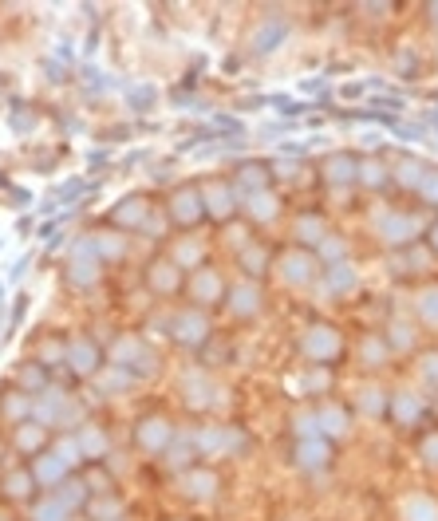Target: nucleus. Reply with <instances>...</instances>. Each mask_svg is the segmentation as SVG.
Returning <instances> with one entry per match:
<instances>
[{
	"mask_svg": "<svg viewBox=\"0 0 438 521\" xmlns=\"http://www.w3.org/2000/svg\"><path fill=\"white\" fill-rule=\"evenodd\" d=\"M376 229L387 245H407V241H415V233L423 229V221L411 218V213H383V218L376 221Z\"/></svg>",
	"mask_w": 438,
	"mask_h": 521,
	"instance_id": "1",
	"label": "nucleus"
},
{
	"mask_svg": "<svg viewBox=\"0 0 438 521\" xmlns=\"http://www.w3.org/2000/svg\"><path fill=\"white\" fill-rule=\"evenodd\" d=\"M170 213L178 225H198L205 218V198L198 186H182L178 194L170 198Z\"/></svg>",
	"mask_w": 438,
	"mask_h": 521,
	"instance_id": "2",
	"label": "nucleus"
},
{
	"mask_svg": "<svg viewBox=\"0 0 438 521\" xmlns=\"http://www.w3.org/2000/svg\"><path fill=\"white\" fill-rule=\"evenodd\" d=\"M300 347H304V356L316 363H328L332 356H340V336L328 328V324H316V328H308V336L300 340Z\"/></svg>",
	"mask_w": 438,
	"mask_h": 521,
	"instance_id": "3",
	"label": "nucleus"
},
{
	"mask_svg": "<svg viewBox=\"0 0 438 521\" xmlns=\"http://www.w3.org/2000/svg\"><path fill=\"white\" fill-rule=\"evenodd\" d=\"M288 40V20H281V16H268V20H261L257 28H253V51L257 56H273L277 47Z\"/></svg>",
	"mask_w": 438,
	"mask_h": 521,
	"instance_id": "4",
	"label": "nucleus"
},
{
	"mask_svg": "<svg viewBox=\"0 0 438 521\" xmlns=\"http://www.w3.org/2000/svg\"><path fill=\"white\" fill-rule=\"evenodd\" d=\"M277 273H281V281L284 284H308L312 281V273H316V257L308 249H292V253H284L281 257V265H277Z\"/></svg>",
	"mask_w": 438,
	"mask_h": 521,
	"instance_id": "5",
	"label": "nucleus"
},
{
	"mask_svg": "<svg viewBox=\"0 0 438 521\" xmlns=\"http://www.w3.org/2000/svg\"><path fill=\"white\" fill-rule=\"evenodd\" d=\"M139 442H142V450H150V454H158V450H170V442H174L170 419H162V415L142 419V423H139Z\"/></svg>",
	"mask_w": 438,
	"mask_h": 521,
	"instance_id": "6",
	"label": "nucleus"
},
{
	"mask_svg": "<svg viewBox=\"0 0 438 521\" xmlns=\"http://www.w3.org/2000/svg\"><path fill=\"white\" fill-rule=\"evenodd\" d=\"M320 170H324V182L332 186H347V182H356L360 178V162L351 154H328L320 162Z\"/></svg>",
	"mask_w": 438,
	"mask_h": 521,
	"instance_id": "7",
	"label": "nucleus"
},
{
	"mask_svg": "<svg viewBox=\"0 0 438 521\" xmlns=\"http://www.w3.org/2000/svg\"><path fill=\"white\" fill-rule=\"evenodd\" d=\"M115 363H119V367H139V371H150V367H154V363H150V351H146V347H142V340H135V336H126V340H119V344H115Z\"/></svg>",
	"mask_w": 438,
	"mask_h": 521,
	"instance_id": "8",
	"label": "nucleus"
},
{
	"mask_svg": "<svg viewBox=\"0 0 438 521\" xmlns=\"http://www.w3.org/2000/svg\"><path fill=\"white\" fill-rule=\"evenodd\" d=\"M205 332H209V324H205L202 312H182L178 320H174V340L178 344H205Z\"/></svg>",
	"mask_w": 438,
	"mask_h": 521,
	"instance_id": "9",
	"label": "nucleus"
},
{
	"mask_svg": "<svg viewBox=\"0 0 438 521\" xmlns=\"http://www.w3.org/2000/svg\"><path fill=\"white\" fill-rule=\"evenodd\" d=\"M67 363L76 367L79 375H91L95 367H99V347H95V340H87V336L71 340L67 344Z\"/></svg>",
	"mask_w": 438,
	"mask_h": 521,
	"instance_id": "10",
	"label": "nucleus"
},
{
	"mask_svg": "<svg viewBox=\"0 0 438 521\" xmlns=\"http://www.w3.org/2000/svg\"><path fill=\"white\" fill-rule=\"evenodd\" d=\"M202 198H205V213H214L218 221H229V218H233V209H237L233 186H205Z\"/></svg>",
	"mask_w": 438,
	"mask_h": 521,
	"instance_id": "11",
	"label": "nucleus"
},
{
	"mask_svg": "<svg viewBox=\"0 0 438 521\" xmlns=\"http://www.w3.org/2000/svg\"><path fill=\"white\" fill-rule=\"evenodd\" d=\"M189 292H194V300H202V304H214V300H221L225 284H221V277L214 268H198L189 277Z\"/></svg>",
	"mask_w": 438,
	"mask_h": 521,
	"instance_id": "12",
	"label": "nucleus"
},
{
	"mask_svg": "<svg viewBox=\"0 0 438 521\" xmlns=\"http://www.w3.org/2000/svg\"><path fill=\"white\" fill-rule=\"evenodd\" d=\"M111 218L119 221V225H142V221L150 218V205H146L142 194H130V198H123V202L115 205V213H111Z\"/></svg>",
	"mask_w": 438,
	"mask_h": 521,
	"instance_id": "13",
	"label": "nucleus"
},
{
	"mask_svg": "<svg viewBox=\"0 0 438 521\" xmlns=\"http://www.w3.org/2000/svg\"><path fill=\"white\" fill-rule=\"evenodd\" d=\"M297 458H300V466H324L332 458V446H328V439H320V435H312V439H300V446H297Z\"/></svg>",
	"mask_w": 438,
	"mask_h": 521,
	"instance_id": "14",
	"label": "nucleus"
},
{
	"mask_svg": "<svg viewBox=\"0 0 438 521\" xmlns=\"http://www.w3.org/2000/svg\"><path fill=\"white\" fill-rule=\"evenodd\" d=\"M63 474H67V462H63L60 454H44L36 466H32V478H36V482H44V486H60Z\"/></svg>",
	"mask_w": 438,
	"mask_h": 521,
	"instance_id": "15",
	"label": "nucleus"
},
{
	"mask_svg": "<svg viewBox=\"0 0 438 521\" xmlns=\"http://www.w3.org/2000/svg\"><path fill=\"white\" fill-rule=\"evenodd\" d=\"M67 281L76 284V288L95 284V281H99V257H71V265H67Z\"/></svg>",
	"mask_w": 438,
	"mask_h": 521,
	"instance_id": "16",
	"label": "nucleus"
},
{
	"mask_svg": "<svg viewBox=\"0 0 438 521\" xmlns=\"http://www.w3.org/2000/svg\"><path fill=\"white\" fill-rule=\"evenodd\" d=\"M198 446L209 450V454H214V450L225 454V450H237V446H241V435H237V430H214V426H209V430L198 435Z\"/></svg>",
	"mask_w": 438,
	"mask_h": 521,
	"instance_id": "17",
	"label": "nucleus"
},
{
	"mask_svg": "<svg viewBox=\"0 0 438 521\" xmlns=\"http://www.w3.org/2000/svg\"><path fill=\"white\" fill-rule=\"evenodd\" d=\"M182 489L205 502V498H214V489H218V474L214 470H189L186 478H182Z\"/></svg>",
	"mask_w": 438,
	"mask_h": 521,
	"instance_id": "18",
	"label": "nucleus"
},
{
	"mask_svg": "<svg viewBox=\"0 0 438 521\" xmlns=\"http://www.w3.org/2000/svg\"><path fill=\"white\" fill-rule=\"evenodd\" d=\"M229 297H233L229 308H233L237 316H253L257 308H261V288H257V284H237Z\"/></svg>",
	"mask_w": 438,
	"mask_h": 521,
	"instance_id": "19",
	"label": "nucleus"
},
{
	"mask_svg": "<svg viewBox=\"0 0 438 521\" xmlns=\"http://www.w3.org/2000/svg\"><path fill=\"white\" fill-rule=\"evenodd\" d=\"M245 209H249V218H253V221H273V218H277V194L261 189V194L245 198Z\"/></svg>",
	"mask_w": 438,
	"mask_h": 521,
	"instance_id": "20",
	"label": "nucleus"
},
{
	"mask_svg": "<svg viewBox=\"0 0 438 521\" xmlns=\"http://www.w3.org/2000/svg\"><path fill=\"white\" fill-rule=\"evenodd\" d=\"M79 450H83V458H103L107 454V435L99 426H83L79 430Z\"/></svg>",
	"mask_w": 438,
	"mask_h": 521,
	"instance_id": "21",
	"label": "nucleus"
},
{
	"mask_svg": "<svg viewBox=\"0 0 438 521\" xmlns=\"http://www.w3.org/2000/svg\"><path fill=\"white\" fill-rule=\"evenodd\" d=\"M150 288H158V292H174V288H178V265H170V261H154V265H150Z\"/></svg>",
	"mask_w": 438,
	"mask_h": 521,
	"instance_id": "22",
	"label": "nucleus"
},
{
	"mask_svg": "<svg viewBox=\"0 0 438 521\" xmlns=\"http://www.w3.org/2000/svg\"><path fill=\"white\" fill-rule=\"evenodd\" d=\"M403 521H438V502H430V498H411L407 505H403Z\"/></svg>",
	"mask_w": 438,
	"mask_h": 521,
	"instance_id": "23",
	"label": "nucleus"
},
{
	"mask_svg": "<svg viewBox=\"0 0 438 521\" xmlns=\"http://www.w3.org/2000/svg\"><path fill=\"white\" fill-rule=\"evenodd\" d=\"M297 237H300V245H320L328 233H324V221L316 218V213H304L297 221Z\"/></svg>",
	"mask_w": 438,
	"mask_h": 521,
	"instance_id": "24",
	"label": "nucleus"
},
{
	"mask_svg": "<svg viewBox=\"0 0 438 521\" xmlns=\"http://www.w3.org/2000/svg\"><path fill=\"white\" fill-rule=\"evenodd\" d=\"M347 288H356V268L347 261H336L328 268V292H347Z\"/></svg>",
	"mask_w": 438,
	"mask_h": 521,
	"instance_id": "25",
	"label": "nucleus"
},
{
	"mask_svg": "<svg viewBox=\"0 0 438 521\" xmlns=\"http://www.w3.org/2000/svg\"><path fill=\"white\" fill-rule=\"evenodd\" d=\"M67 518H71V509L60 498H44V502H36V509H32V521H67Z\"/></svg>",
	"mask_w": 438,
	"mask_h": 521,
	"instance_id": "26",
	"label": "nucleus"
},
{
	"mask_svg": "<svg viewBox=\"0 0 438 521\" xmlns=\"http://www.w3.org/2000/svg\"><path fill=\"white\" fill-rule=\"evenodd\" d=\"M426 170H430V166H426L423 158H407V162L399 166V186L419 189V186H423V178H426Z\"/></svg>",
	"mask_w": 438,
	"mask_h": 521,
	"instance_id": "27",
	"label": "nucleus"
},
{
	"mask_svg": "<svg viewBox=\"0 0 438 521\" xmlns=\"http://www.w3.org/2000/svg\"><path fill=\"white\" fill-rule=\"evenodd\" d=\"M268 174V166H261V162H257V166H245V170H241V178H237V186L245 189V198H253V194H261V189H265V178Z\"/></svg>",
	"mask_w": 438,
	"mask_h": 521,
	"instance_id": "28",
	"label": "nucleus"
},
{
	"mask_svg": "<svg viewBox=\"0 0 438 521\" xmlns=\"http://www.w3.org/2000/svg\"><path fill=\"white\" fill-rule=\"evenodd\" d=\"M316 423H320L324 435H344L347 430V415L340 407H324V410H316Z\"/></svg>",
	"mask_w": 438,
	"mask_h": 521,
	"instance_id": "29",
	"label": "nucleus"
},
{
	"mask_svg": "<svg viewBox=\"0 0 438 521\" xmlns=\"http://www.w3.org/2000/svg\"><path fill=\"white\" fill-rule=\"evenodd\" d=\"M56 498H60L67 509H76V505L87 502V486H83L79 478H63V482H60V494H56Z\"/></svg>",
	"mask_w": 438,
	"mask_h": 521,
	"instance_id": "30",
	"label": "nucleus"
},
{
	"mask_svg": "<svg viewBox=\"0 0 438 521\" xmlns=\"http://www.w3.org/2000/svg\"><path fill=\"white\" fill-rule=\"evenodd\" d=\"M419 415H423V403H419V399H415L411 391L395 395V419H399L403 426H407V423H415Z\"/></svg>",
	"mask_w": 438,
	"mask_h": 521,
	"instance_id": "31",
	"label": "nucleus"
},
{
	"mask_svg": "<svg viewBox=\"0 0 438 521\" xmlns=\"http://www.w3.org/2000/svg\"><path fill=\"white\" fill-rule=\"evenodd\" d=\"M36 486V478H32V470H16L4 478V494L8 498H28V489Z\"/></svg>",
	"mask_w": 438,
	"mask_h": 521,
	"instance_id": "32",
	"label": "nucleus"
},
{
	"mask_svg": "<svg viewBox=\"0 0 438 521\" xmlns=\"http://www.w3.org/2000/svg\"><path fill=\"white\" fill-rule=\"evenodd\" d=\"M91 241H95V257H123L126 253V237L99 233V237H91Z\"/></svg>",
	"mask_w": 438,
	"mask_h": 521,
	"instance_id": "33",
	"label": "nucleus"
},
{
	"mask_svg": "<svg viewBox=\"0 0 438 521\" xmlns=\"http://www.w3.org/2000/svg\"><path fill=\"white\" fill-rule=\"evenodd\" d=\"M16 446H20V450H40V446H44V426L40 423H24L20 430H16Z\"/></svg>",
	"mask_w": 438,
	"mask_h": 521,
	"instance_id": "34",
	"label": "nucleus"
},
{
	"mask_svg": "<svg viewBox=\"0 0 438 521\" xmlns=\"http://www.w3.org/2000/svg\"><path fill=\"white\" fill-rule=\"evenodd\" d=\"M87 509H91L95 521H119V513H123V502H119V498H99V502H91Z\"/></svg>",
	"mask_w": 438,
	"mask_h": 521,
	"instance_id": "35",
	"label": "nucleus"
},
{
	"mask_svg": "<svg viewBox=\"0 0 438 521\" xmlns=\"http://www.w3.org/2000/svg\"><path fill=\"white\" fill-rule=\"evenodd\" d=\"M158 99V91L150 87V83H139V87H126V103L135 111H150V103Z\"/></svg>",
	"mask_w": 438,
	"mask_h": 521,
	"instance_id": "36",
	"label": "nucleus"
},
{
	"mask_svg": "<svg viewBox=\"0 0 438 521\" xmlns=\"http://www.w3.org/2000/svg\"><path fill=\"white\" fill-rule=\"evenodd\" d=\"M415 308H419V316H423L430 328H438V284H435V288H426L423 297H419V304H415Z\"/></svg>",
	"mask_w": 438,
	"mask_h": 521,
	"instance_id": "37",
	"label": "nucleus"
},
{
	"mask_svg": "<svg viewBox=\"0 0 438 521\" xmlns=\"http://www.w3.org/2000/svg\"><path fill=\"white\" fill-rule=\"evenodd\" d=\"M360 182H363V186H383V182H387V166L376 162V158L360 162Z\"/></svg>",
	"mask_w": 438,
	"mask_h": 521,
	"instance_id": "38",
	"label": "nucleus"
},
{
	"mask_svg": "<svg viewBox=\"0 0 438 521\" xmlns=\"http://www.w3.org/2000/svg\"><path fill=\"white\" fill-rule=\"evenodd\" d=\"M4 415H8V419H20V415H32V395H20L16 391L12 399H4Z\"/></svg>",
	"mask_w": 438,
	"mask_h": 521,
	"instance_id": "39",
	"label": "nucleus"
},
{
	"mask_svg": "<svg viewBox=\"0 0 438 521\" xmlns=\"http://www.w3.org/2000/svg\"><path fill=\"white\" fill-rule=\"evenodd\" d=\"M383 356H387V344H383L379 336H367V340H363V363H367V367H376Z\"/></svg>",
	"mask_w": 438,
	"mask_h": 521,
	"instance_id": "40",
	"label": "nucleus"
},
{
	"mask_svg": "<svg viewBox=\"0 0 438 521\" xmlns=\"http://www.w3.org/2000/svg\"><path fill=\"white\" fill-rule=\"evenodd\" d=\"M360 407L367 410V415H376V410H383L387 403H383V391H376V387H367L363 391V399H360Z\"/></svg>",
	"mask_w": 438,
	"mask_h": 521,
	"instance_id": "41",
	"label": "nucleus"
},
{
	"mask_svg": "<svg viewBox=\"0 0 438 521\" xmlns=\"http://www.w3.org/2000/svg\"><path fill=\"white\" fill-rule=\"evenodd\" d=\"M419 194H423L426 202H438V170H426L423 186H419Z\"/></svg>",
	"mask_w": 438,
	"mask_h": 521,
	"instance_id": "42",
	"label": "nucleus"
},
{
	"mask_svg": "<svg viewBox=\"0 0 438 521\" xmlns=\"http://www.w3.org/2000/svg\"><path fill=\"white\" fill-rule=\"evenodd\" d=\"M273 107L281 111V115H288V119H297L300 111H304V103H297V99H284V95H277V99H273Z\"/></svg>",
	"mask_w": 438,
	"mask_h": 521,
	"instance_id": "43",
	"label": "nucleus"
},
{
	"mask_svg": "<svg viewBox=\"0 0 438 521\" xmlns=\"http://www.w3.org/2000/svg\"><path fill=\"white\" fill-rule=\"evenodd\" d=\"M241 261H245V268H253V273H257V268L268 261V253H265V249H245V253H241Z\"/></svg>",
	"mask_w": 438,
	"mask_h": 521,
	"instance_id": "44",
	"label": "nucleus"
},
{
	"mask_svg": "<svg viewBox=\"0 0 438 521\" xmlns=\"http://www.w3.org/2000/svg\"><path fill=\"white\" fill-rule=\"evenodd\" d=\"M44 371H40V367H24V371H20V383H24V387H44Z\"/></svg>",
	"mask_w": 438,
	"mask_h": 521,
	"instance_id": "45",
	"label": "nucleus"
},
{
	"mask_svg": "<svg viewBox=\"0 0 438 521\" xmlns=\"http://www.w3.org/2000/svg\"><path fill=\"white\" fill-rule=\"evenodd\" d=\"M423 458H426L430 470H438V435H430V439L423 442Z\"/></svg>",
	"mask_w": 438,
	"mask_h": 521,
	"instance_id": "46",
	"label": "nucleus"
},
{
	"mask_svg": "<svg viewBox=\"0 0 438 521\" xmlns=\"http://www.w3.org/2000/svg\"><path fill=\"white\" fill-rule=\"evenodd\" d=\"M178 261H182V265H186V261H189V265H194V261H202V245H189V241H186V245H178Z\"/></svg>",
	"mask_w": 438,
	"mask_h": 521,
	"instance_id": "47",
	"label": "nucleus"
},
{
	"mask_svg": "<svg viewBox=\"0 0 438 521\" xmlns=\"http://www.w3.org/2000/svg\"><path fill=\"white\" fill-rule=\"evenodd\" d=\"M28 292H20V297H16V308H12V332L20 328V320H24V308H28ZM12 332H8V336H12Z\"/></svg>",
	"mask_w": 438,
	"mask_h": 521,
	"instance_id": "48",
	"label": "nucleus"
},
{
	"mask_svg": "<svg viewBox=\"0 0 438 521\" xmlns=\"http://www.w3.org/2000/svg\"><path fill=\"white\" fill-rule=\"evenodd\" d=\"M87 87H91V91H107L111 83H107V76H103V71H95V67H87Z\"/></svg>",
	"mask_w": 438,
	"mask_h": 521,
	"instance_id": "49",
	"label": "nucleus"
},
{
	"mask_svg": "<svg viewBox=\"0 0 438 521\" xmlns=\"http://www.w3.org/2000/svg\"><path fill=\"white\" fill-rule=\"evenodd\" d=\"M304 91H308V95H328V79H324V76L304 79Z\"/></svg>",
	"mask_w": 438,
	"mask_h": 521,
	"instance_id": "50",
	"label": "nucleus"
},
{
	"mask_svg": "<svg viewBox=\"0 0 438 521\" xmlns=\"http://www.w3.org/2000/svg\"><path fill=\"white\" fill-rule=\"evenodd\" d=\"M316 249L324 253V257H340V249H344V245H340V241H336V237H324V241H320V245H316Z\"/></svg>",
	"mask_w": 438,
	"mask_h": 521,
	"instance_id": "51",
	"label": "nucleus"
},
{
	"mask_svg": "<svg viewBox=\"0 0 438 521\" xmlns=\"http://www.w3.org/2000/svg\"><path fill=\"white\" fill-rule=\"evenodd\" d=\"M214 126H218V130H233V135H241V123H237V119H225V115H218Z\"/></svg>",
	"mask_w": 438,
	"mask_h": 521,
	"instance_id": "52",
	"label": "nucleus"
},
{
	"mask_svg": "<svg viewBox=\"0 0 438 521\" xmlns=\"http://www.w3.org/2000/svg\"><path fill=\"white\" fill-rule=\"evenodd\" d=\"M12 126L20 130V135H28L32 126H36V119H28V115H12Z\"/></svg>",
	"mask_w": 438,
	"mask_h": 521,
	"instance_id": "53",
	"label": "nucleus"
},
{
	"mask_svg": "<svg viewBox=\"0 0 438 521\" xmlns=\"http://www.w3.org/2000/svg\"><path fill=\"white\" fill-rule=\"evenodd\" d=\"M391 332H395V336H391V344H395V347H403V344H407V340H411V336H407V328H403V324H395Z\"/></svg>",
	"mask_w": 438,
	"mask_h": 521,
	"instance_id": "54",
	"label": "nucleus"
},
{
	"mask_svg": "<svg viewBox=\"0 0 438 521\" xmlns=\"http://www.w3.org/2000/svg\"><path fill=\"white\" fill-rule=\"evenodd\" d=\"M28 261H32V257H20V261L12 265V273H8V277H12V281H20V277H24V268H28Z\"/></svg>",
	"mask_w": 438,
	"mask_h": 521,
	"instance_id": "55",
	"label": "nucleus"
},
{
	"mask_svg": "<svg viewBox=\"0 0 438 521\" xmlns=\"http://www.w3.org/2000/svg\"><path fill=\"white\" fill-rule=\"evenodd\" d=\"M426 379H438V356H426Z\"/></svg>",
	"mask_w": 438,
	"mask_h": 521,
	"instance_id": "56",
	"label": "nucleus"
},
{
	"mask_svg": "<svg viewBox=\"0 0 438 521\" xmlns=\"http://www.w3.org/2000/svg\"><path fill=\"white\" fill-rule=\"evenodd\" d=\"M56 56H60V60H67V63H71V44H67V40H63V44L56 47Z\"/></svg>",
	"mask_w": 438,
	"mask_h": 521,
	"instance_id": "57",
	"label": "nucleus"
},
{
	"mask_svg": "<svg viewBox=\"0 0 438 521\" xmlns=\"http://www.w3.org/2000/svg\"><path fill=\"white\" fill-rule=\"evenodd\" d=\"M426 12H430V20H435V24H438V4H430V8H426Z\"/></svg>",
	"mask_w": 438,
	"mask_h": 521,
	"instance_id": "58",
	"label": "nucleus"
},
{
	"mask_svg": "<svg viewBox=\"0 0 438 521\" xmlns=\"http://www.w3.org/2000/svg\"><path fill=\"white\" fill-rule=\"evenodd\" d=\"M4 297H8V292H4V284H0V308H4Z\"/></svg>",
	"mask_w": 438,
	"mask_h": 521,
	"instance_id": "59",
	"label": "nucleus"
},
{
	"mask_svg": "<svg viewBox=\"0 0 438 521\" xmlns=\"http://www.w3.org/2000/svg\"><path fill=\"white\" fill-rule=\"evenodd\" d=\"M430 241H435V249H438V225H435V233H430Z\"/></svg>",
	"mask_w": 438,
	"mask_h": 521,
	"instance_id": "60",
	"label": "nucleus"
},
{
	"mask_svg": "<svg viewBox=\"0 0 438 521\" xmlns=\"http://www.w3.org/2000/svg\"><path fill=\"white\" fill-rule=\"evenodd\" d=\"M0 521H4V518H0Z\"/></svg>",
	"mask_w": 438,
	"mask_h": 521,
	"instance_id": "61",
	"label": "nucleus"
}]
</instances>
